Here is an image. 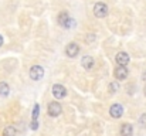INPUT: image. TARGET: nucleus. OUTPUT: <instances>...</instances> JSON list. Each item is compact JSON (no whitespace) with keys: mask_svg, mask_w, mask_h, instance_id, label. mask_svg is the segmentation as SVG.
Returning a JSON list of instances; mask_svg holds the SVG:
<instances>
[{"mask_svg":"<svg viewBox=\"0 0 146 136\" xmlns=\"http://www.w3.org/2000/svg\"><path fill=\"white\" fill-rule=\"evenodd\" d=\"M143 94H145V96H146V85H145V88H143Z\"/></svg>","mask_w":146,"mask_h":136,"instance_id":"nucleus-21","label":"nucleus"},{"mask_svg":"<svg viewBox=\"0 0 146 136\" xmlns=\"http://www.w3.org/2000/svg\"><path fill=\"white\" fill-rule=\"evenodd\" d=\"M78 54H80V45L77 44V43H70V44L65 47V55L67 57L75 58Z\"/></svg>","mask_w":146,"mask_h":136,"instance_id":"nucleus-7","label":"nucleus"},{"mask_svg":"<svg viewBox=\"0 0 146 136\" xmlns=\"http://www.w3.org/2000/svg\"><path fill=\"white\" fill-rule=\"evenodd\" d=\"M109 91H111L112 94L118 92V91H119V84H118L116 81H112V82L109 84Z\"/></svg>","mask_w":146,"mask_h":136,"instance_id":"nucleus-15","label":"nucleus"},{"mask_svg":"<svg viewBox=\"0 0 146 136\" xmlns=\"http://www.w3.org/2000/svg\"><path fill=\"white\" fill-rule=\"evenodd\" d=\"M94 14H95V17H98V19L106 17L108 16V6L105 3H102V1L95 3V6H94Z\"/></svg>","mask_w":146,"mask_h":136,"instance_id":"nucleus-4","label":"nucleus"},{"mask_svg":"<svg viewBox=\"0 0 146 136\" xmlns=\"http://www.w3.org/2000/svg\"><path fill=\"white\" fill-rule=\"evenodd\" d=\"M94 58L91 57V55H85V57H82V60H81V65H82V68H85V70H91V68H94Z\"/></svg>","mask_w":146,"mask_h":136,"instance_id":"nucleus-11","label":"nucleus"},{"mask_svg":"<svg viewBox=\"0 0 146 136\" xmlns=\"http://www.w3.org/2000/svg\"><path fill=\"white\" fill-rule=\"evenodd\" d=\"M142 80H143V81H146V71L142 74Z\"/></svg>","mask_w":146,"mask_h":136,"instance_id":"nucleus-20","label":"nucleus"},{"mask_svg":"<svg viewBox=\"0 0 146 136\" xmlns=\"http://www.w3.org/2000/svg\"><path fill=\"white\" fill-rule=\"evenodd\" d=\"M115 60H116L118 65L126 67V65L129 64V60H131V57H129V54H128V52H125V51H119V52L116 54Z\"/></svg>","mask_w":146,"mask_h":136,"instance_id":"nucleus-8","label":"nucleus"},{"mask_svg":"<svg viewBox=\"0 0 146 136\" xmlns=\"http://www.w3.org/2000/svg\"><path fill=\"white\" fill-rule=\"evenodd\" d=\"M40 115V103H36L33 106V112H31V121H37Z\"/></svg>","mask_w":146,"mask_h":136,"instance_id":"nucleus-14","label":"nucleus"},{"mask_svg":"<svg viewBox=\"0 0 146 136\" xmlns=\"http://www.w3.org/2000/svg\"><path fill=\"white\" fill-rule=\"evenodd\" d=\"M139 125L142 128H146V113H142L141 118H139Z\"/></svg>","mask_w":146,"mask_h":136,"instance_id":"nucleus-16","label":"nucleus"},{"mask_svg":"<svg viewBox=\"0 0 146 136\" xmlns=\"http://www.w3.org/2000/svg\"><path fill=\"white\" fill-rule=\"evenodd\" d=\"M72 23H74V20L70 17L68 11H61V13L58 14V24H60L61 27H64V29H71V27H72Z\"/></svg>","mask_w":146,"mask_h":136,"instance_id":"nucleus-2","label":"nucleus"},{"mask_svg":"<svg viewBox=\"0 0 146 136\" xmlns=\"http://www.w3.org/2000/svg\"><path fill=\"white\" fill-rule=\"evenodd\" d=\"M17 135V129L13 125H9L3 129V136H16Z\"/></svg>","mask_w":146,"mask_h":136,"instance_id":"nucleus-13","label":"nucleus"},{"mask_svg":"<svg viewBox=\"0 0 146 136\" xmlns=\"http://www.w3.org/2000/svg\"><path fill=\"white\" fill-rule=\"evenodd\" d=\"M109 115H111L113 119L122 118V115H123V106H122L121 103H113V105H111V108H109Z\"/></svg>","mask_w":146,"mask_h":136,"instance_id":"nucleus-6","label":"nucleus"},{"mask_svg":"<svg viewBox=\"0 0 146 136\" xmlns=\"http://www.w3.org/2000/svg\"><path fill=\"white\" fill-rule=\"evenodd\" d=\"M95 38H97V37H95V34H92V33H90V34L87 36V41H88L90 44H91V43H94V41H95Z\"/></svg>","mask_w":146,"mask_h":136,"instance_id":"nucleus-17","label":"nucleus"},{"mask_svg":"<svg viewBox=\"0 0 146 136\" xmlns=\"http://www.w3.org/2000/svg\"><path fill=\"white\" fill-rule=\"evenodd\" d=\"M44 77V68L41 65H33L30 68V78L33 81H41Z\"/></svg>","mask_w":146,"mask_h":136,"instance_id":"nucleus-3","label":"nucleus"},{"mask_svg":"<svg viewBox=\"0 0 146 136\" xmlns=\"http://www.w3.org/2000/svg\"><path fill=\"white\" fill-rule=\"evenodd\" d=\"M9 94H10V87H9V84L4 82V81H0V98H6Z\"/></svg>","mask_w":146,"mask_h":136,"instance_id":"nucleus-12","label":"nucleus"},{"mask_svg":"<svg viewBox=\"0 0 146 136\" xmlns=\"http://www.w3.org/2000/svg\"><path fill=\"white\" fill-rule=\"evenodd\" d=\"M30 128H31L33 131H37V129H38V119H37V121H31Z\"/></svg>","mask_w":146,"mask_h":136,"instance_id":"nucleus-18","label":"nucleus"},{"mask_svg":"<svg viewBox=\"0 0 146 136\" xmlns=\"http://www.w3.org/2000/svg\"><path fill=\"white\" fill-rule=\"evenodd\" d=\"M51 92H52V96L55 99H62L67 96V88L61 84H54L51 88Z\"/></svg>","mask_w":146,"mask_h":136,"instance_id":"nucleus-5","label":"nucleus"},{"mask_svg":"<svg viewBox=\"0 0 146 136\" xmlns=\"http://www.w3.org/2000/svg\"><path fill=\"white\" fill-rule=\"evenodd\" d=\"M3 41H4V40H3V36H1V34H0V47H1V45H3Z\"/></svg>","mask_w":146,"mask_h":136,"instance_id":"nucleus-19","label":"nucleus"},{"mask_svg":"<svg viewBox=\"0 0 146 136\" xmlns=\"http://www.w3.org/2000/svg\"><path fill=\"white\" fill-rule=\"evenodd\" d=\"M128 74H129L128 68H125V67H122V65L116 67L115 71H113V75H115V78H116L118 81H123V80H126V78H128Z\"/></svg>","mask_w":146,"mask_h":136,"instance_id":"nucleus-9","label":"nucleus"},{"mask_svg":"<svg viewBox=\"0 0 146 136\" xmlns=\"http://www.w3.org/2000/svg\"><path fill=\"white\" fill-rule=\"evenodd\" d=\"M119 133H121V136H132L133 135V126L131 123H122Z\"/></svg>","mask_w":146,"mask_h":136,"instance_id":"nucleus-10","label":"nucleus"},{"mask_svg":"<svg viewBox=\"0 0 146 136\" xmlns=\"http://www.w3.org/2000/svg\"><path fill=\"white\" fill-rule=\"evenodd\" d=\"M61 112H62V106H61L60 102L52 101V102H50L48 103V106H47V113H48L51 118H57V116H60Z\"/></svg>","mask_w":146,"mask_h":136,"instance_id":"nucleus-1","label":"nucleus"}]
</instances>
